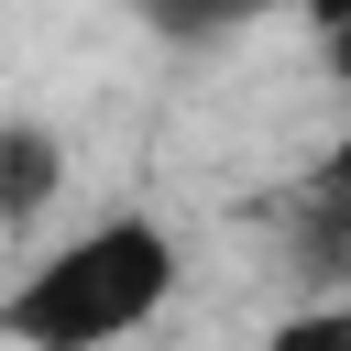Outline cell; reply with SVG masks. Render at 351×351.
Wrapping results in <instances>:
<instances>
[{
    "mask_svg": "<svg viewBox=\"0 0 351 351\" xmlns=\"http://www.w3.org/2000/svg\"><path fill=\"white\" fill-rule=\"evenodd\" d=\"M296 263H307V274H351V132L307 165V197H296Z\"/></svg>",
    "mask_w": 351,
    "mask_h": 351,
    "instance_id": "cell-3",
    "label": "cell"
},
{
    "mask_svg": "<svg viewBox=\"0 0 351 351\" xmlns=\"http://www.w3.org/2000/svg\"><path fill=\"white\" fill-rule=\"evenodd\" d=\"M274 11H318V0H132V22L165 33V44H230V33L274 22Z\"/></svg>",
    "mask_w": 351,
    "mask_h": 351,
    "instance_id": "cell-4",
    "label": "cell"
},
{
    "mask_svg": "<svg viewBox=\"0 0 351 351\" xmlns=\"http://www.w3.org/2000/svg\"><path fill=\"white\" fill-rule=\"evenodd\" d=\"M165 307H176V241L165 219L121 208L55 241L44 263H22V285L0 296V329L22 351H110V340H143Z\"/></svg>",
    "mask_w": 351,
    "mask_h": 351,
    "instance_id": "cell-1",
    "label": "cell"
},
{
    "mask_svg": "<svg viewBox=\"0 0 351 351\" xmlns=\"http://www.w3.org/2000/svg\"><path fill=\"white\" fill-rule=\"evenodd\" d=\"M263 351H351V296H329V307H296Z\"/></svg>",
    "mask_w": 351,
    "mask_h": 351,
    "instance_id": "cell-5",
    "label": "cell"
},
{
    "mask_svg": "<svg viewBox=\"0 0 351 351\" xmlns=\"http://www.w3.org/2000/svg\"><path fill=\"white\" fill-rule=\"evenodd\" d=\"M55 186H66V143H55V121L11 110V121H0V230H33V219L55 208Z\"/></svg>",
    "mask_w": 351,
    "mask_h": 351,
    "instance_id": "cell-2",
    "label": "cell"
}]
</instances>
